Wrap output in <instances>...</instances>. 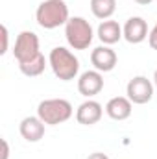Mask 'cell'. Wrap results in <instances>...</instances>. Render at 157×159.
<instances>
[{
	"mask_svg": "<svg viewBox=\"0 0 157 159\" xmlns=\"http://www.w3.org/2000/svg\"><path fill=\"white\" fill-rule=\"evenodd\" d=\"M69 6L65 0H44L35 11V20L41 28L54 30L69 22Z\"/></svg>",
	"mask_w": 157,
	"mask_h": 159,
	"instance_id": "cell-1",
	"label": "cell"
},
{
	"mask_svg": "<svg viewBox=\"0 0 157 159\" xmlns=\"http://www.w3.org/2000/svg\"><path fill=\"white\" fill-rule=\"evenodd\" d=\"M48 65L56 74V78H59L61 81H70L79 72V59L65 46H56L50 50Z\"/></svg>",
	"mask_w": 157,
	"mask_h": 159,
	"instance_id": "cell-2",
	"label": "cell"
},
{
	"mask_svg": "<svg viewBox=\"0 0 157 159\" xmlns=\"http://www.w3.org/2000/svg\"><path fill=\"white\" fill-rule=\"evenodd\" d=\"M37 117L46 126L63 124L72 117V104L65 98H48L37 106Z\"/></svg>",
	"mask_w": 157,
	"mask_h": 159,
	"instance_id": "cell-3",
	"label": "cell"
},
{
	"mask_svg": "<svg viewBox=\"0 0 157 159\" xmlns=\"http://www.w3.org/2000/svg\"><path fill=\"white\" fill-rule=\"evenodd\" d=\"M65 37H67V43L70 44V48L87 50L94 39V32L89 20H85L83 17H70L69 22L65 24Z\"/></svg>",
	"mask_w": 157,
	"mask_h": 159,
	"instance_id": "cell-4",
	"label": "cell"
},
{
	"mask_svg": "<svg viewBox=\"0 0 157 159\" xmlns=\"http://www.w3.org/2000/svg\"><path fill=\"white\" fill-rule=\"evenodd\" d=\"M39 54H41V50H39V37H37V34H34L30 30H24V32H20L17 35L15 46H13V56L19 61V65L37 57Z\"/></svg>",
	"mask_w": 157,
	"mask_h": 159,
	"instance_id": "cell-5",
	"label": "cell"
},
{
	"mask_svg": "<svg viewBox=\"0 0 157 159\" xmlns=\"http://www.w3.org/2000/svg\"><path fill=\"white\" fill-rule=\"evenodd\" d=\"M126 94L133 104H148L154 96V83L146 76H135L129 80L128 87H126Z\"/></svg>",
	"mask_w": 157,
	"mask_h": 159,
	"instance_id": "cell-6",
	"label": "cell"
},
{
	"mask_svg": "<svg viewBox=\"0 0 157 159\" xmlns=\"http://www.w3.org/2000/svg\"><path fill=\"white\" fill-rule=\"evenodd\" d=\"M91 63H92L94 70H98V72H111L117 67V54L107 44L96 46L91 52Z\"/></svg>",
	"mask_w": 157,
	"mask_h": 159,
	"instance_id": "cell-7",
	"label": "cell"
},
{
	"mask_svg": "<svg viewBox=\"0 0 157 159\" xmlns=\"http://www.w3.org/2000/svg\"><path fill=\"white\" fill-rule=\"evenodd\" d=\"M124 39L131 44H139L148 37V24L142 17H129L122 28Z\"/></svg>",
	"mask_w": 157,
	"mask_h": 159,
	"instance_id": "cell-8",
	"label": "cell"
},
{
	"mask_svg": "<svg viewBox=\"0 0 157 159\" xmlns=\"http://www.w3.org/2000/svg\"><path fill=\"white\" fill-rule=\"evenodd\" d=\"M102 89H104V76H102V72H98V70H87V72H83L79 76V80H78L79 94L91 98V96H96Z\"/></svg>",
	"mask_w": 157,
	"mask_h": 159,
	"instance_id": "cell-9",
	"label": "cell"
},
{
	"mask_svg": "<svg viewBox=\"0 0 157 159\" xmlns=\"http://www.w3.org/2000/svg\"><path fill=\"white\" fill-rule=\"evenodd\" d=\"M102 115H104L102 104H98L96 100H91L89 98V100H85L78 107L76 120H78L79 124H83V126H92V124H96L98 120L102 119Z\"/></svg>",
	"mask_w": 157,
	"mask_h": 159,
	"instance_id": "cell-10",
	"label": "cell"
},
{
	"mask_svg": "<svg viewBox=\"0 0 157 159\" xmlns=\"http://www.w3.org/2000/svg\"><path fill=\"white\" fill-rule=\"evenodd\" d=\"M133 111V102L128 96H115L107 102L105 106V113L107 117L113 120H126L131 117Z\"/></svg>",
	"mask_w": 157,
	"mask_h": 159,
	"instance_id": "cell-11",
	"label": "cell"
},
{
	"mask_svg": "<svg viewBox=\"0 0 157 159\" xmlns=\"http://www.w3.org/2000/svg\"><path fill=\"white\" fill-rule=\"evenodd\" d=\"M44 126L46 124L39 117H26V119L20 120L19 129H20L22 139H26L28 143H37L44 135Z\"/></svg>",
	"mask_w": 157,
	"mask_h": 159,
	"instance_id": "cell-12",
	"label": "cell"
},
{
	"mask_svg": "<svg viewBox=\"0 0 157 159\" xmlns=\"http://www.w3.org/2000/svg\"><path fill=\"white\" fill-rule=\"evenodd\" d=\"M124 37V32H122V26L118 24L117 20H104L100 26H98V39L102 41L104 44L111 46Z\"/></svg>",
	"mask_w": 157,
	"mask_h": 159,
	"instance_id": "cell-13",
	"label": "cell"
},
{
	"mask_svg": "<svg viewBox=\"0 0 157 159\" xmlns=\"http://www.w3.org/2000/svg\"><path fill=\"white\" fill-rule=\"evenodd\" d=\"M91 11L96 19L107 20L117 11V0H91Z\"/></svg>",
	"mask_w": 157,
	"mask_h": 159,
	"instance_id": "cell-14",
	"label": "cell"
},
{
	"mask_svg": "<svg viewBox=\"0 0 157 159\" xmlns=\"http://www.w3.org/2000/svg\"><path fill=\"white\" fill-rule=\"evenodd\" d=\"M19 69H20V72H22L24 76L35 78V76H41V74L44 72V69H46V59H44L43 54H39L37 57H34V59H30V61H26V63H20Z\"/></svg>",
	"mask_w": 157,
	"mask_h": 159,
	"instance_id": "cell-15",
	"label": "cell"
},
{
	"mask_svg": "<svg viewBox=\"0 0 157 159\" xmlns=\"http://www.w3.org/2000/svg\"><path fill=\"white\" fill-rule=\"evenodd\" d=\"M0 32H2V48H0V54H6V52H7V41H9V34H7V28H6L4 24H2Z\"/></svg>",
	"mask_w": 157,
	"mask_h": 159,
	"instance_id": "cell-16",
	"label": "cell"
},
{
	"mask_svg": "<svg viewBox=\"0 0 157 159\" xmlns=\"http://www.w3.org/2000/svg\"><path fill=\"white\" fill-rule=\"evenodd\" d=\"M148 43H150V46L154 50H157V24L152 28V32L148 34Z\"/></svg>",
	"mask_w": 157,
	"mask_h": 159,
	"instance_id": "cell-17",
	"label": "cell"
},
{
	"mask_svg": "<svg viewBox=\"0 0 157 159\" xmlns=\"http://www.w3.org/2000/svg\"><path fill=\"white\" fill-rule=\"evenodd\" d=\"M2 159H9V144L6 139H2Z\"/></svg>",
	"mask_w": 157,
	"mask_h": 159,
	"instance_id": "cell-18",
	"label": "cell"
},
{
	"mask_svg": "<svg viewBox=\"0 0 157 159\" xmlns=\"http://www.w3.org/2000/svg\"><path fill=\"white\" fill-rule=\"evenodd\" d=\"M87 159H109V157L105 154H102V152H94V154H91Z\"/></svg>",
	"mask_w": 157,
	"mask_h": 159,
	"instance_id": "cell-19",
	"label": "cell"
},
{
	"mask_svg": "<svg viewBox=\"0 0 157 159\" xmlns=\"http://www.w3.org/2000/svg\"><path fill=\"white\" fill-rule=\"evenodd\" d=\"M137 4H141V6H148V4H152L154 0H135Z\"/></svg>",
	"mask_w": 157,
	"mask_h": 159,
	"instance_id": "cell-20",
	"label": "cell"
},
{
	"mask_svg": "<svg viewBox=\"0 0 157 159\" xmlns=\"http://www.w3.org/2000/svg\"><path fill=\"white\" fill-rule=\"evenodd\" d=\"M154 85L157 87V69H155V72H154Z\"/></svg>",
	"mask_w": 157,
	"mask_h": 159,
	"instance_id": "cell-21",
	"label": "cell"
},
{
	"mask_svg": "<svg viewBox=\"0 0 157 159\" xmlns=\"http://www.w3.org/2000/svg\"><path fill=\"white\" fill-rule=\"evenodd\" d=\"M155 2H157V0H155Z\"/></svg>",
	"mask_w": 157,
	"mask_h": 159,
	"instance_id": "cell-22",
	"label": "cell"
}]
</instances>
